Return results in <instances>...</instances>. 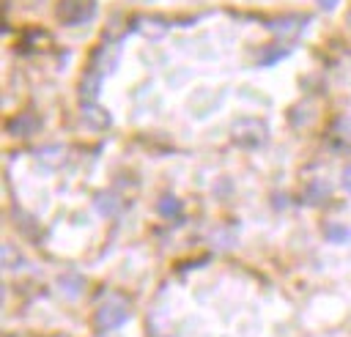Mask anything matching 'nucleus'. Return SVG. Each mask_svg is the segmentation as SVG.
I'll return each mask as SVG.
<instances>
[{"instance_id": "nucleus-3", "label": "nucleus", "mask_w": 351, "mask_h": 337, "mask_svg": "<svg viewBox=\"0 0 351 337\" xmlns=\"http://www.w3.org/2000/svg\"><path fill=\"white\" fill-rule=\"evenodd\" d=\"M178 208H181V203H178L176 197H165V200H159V211H162L165 216H176Z\"/></svg>"}, {"instance_id": "nucleus-2", "label": "nucleus", "mask_w": 351, "mask_h": 337, "mask_svg": "<svg viewBox=\"0 0 351 337\" xmlns=\"http://www.w3.org/2000/svg\"><path fill=\"white\" fill-rule=\"evenodd\" d=\"M60 290L69 296V299H74V296H80V290H82V279L80 277H60Z\"/></svg>"}, {"instance_id": "nucleus-6", "label": "nucleus", "mask_w": 351, "mask_h": 337, "mask_svg": "<svg viewBox=\"0 0 351 337\" xmlns=\"http://www.w3.org/2000/svg\"><path fill=\"white\" fill-rule=\"evenodd\" d=\"M335 3H337V0H321V5H324V8H332Z\"/></svg>"}, {"instance_id": "nucleus-4", "label": "nucleus", "mask_w": 351, "mask_h": 337, "mask_svg": "<svg viewBox=\"0 0 351 337\" xmlns=\"http://www.w3.org/2000/svg\"><path fill=\"white\" fill-rule=\"evenodd\" d=\"M326 236L335 238V241H346V238H348V230L340 227V225H329V227H326Z\"/></svg>"}, {"instance_id": "nucleus-5", "label": "nucleus", "mask_w": 351, "mask_h": 337, "mask_svg": "<svg viewBox=\"0 0 351 337\" xmlns=\"http://www.w3.org/2000/svg\"><path fill=\"white\" fill-rule=\"evenodd\" d=\"M343 184H346V189H351V167H346V175H343Z\"/></svg>"}, {"instance_id": "nucleus-1", "label": "nucleus", "mask_w": 351, "mask_h": 337, "mask_svg": "<svg viewBox=\"0 0 351 337\" xmlns=\"http://www.w3.org/2000/svg\"><path fill=\"white\" fill-rule=\"evenodd\" d=\"M126 318H129V299L112 293L104 304H99V310H96V315H93V326H96L99 334H107V332L118 329Z\"/></svg>"}]
</instances>
